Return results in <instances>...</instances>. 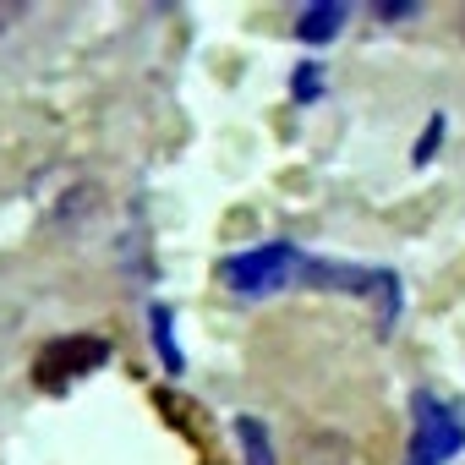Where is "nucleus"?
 <instances>
[{
	"instance_id": "1",
	"label": "nucleus",
	"mask_w": 465,
	"mask_h": 465,
	"mask_svg": "<svg viewBox=\"0 0 465 465\" xmlns=\"http://www.w3.org/2000/svg\"><path fill=\"white\" fill-rule=\"evenodd\" d=\"M104 356H110V345H104L99 334H66V340H50V345L39 351V361H34V383H39L45 394H66L83 372L104 367Z\"/></svg>"
},
{
	"instance_id": "2",
	"label": "nucleus",
	"mask_w": 465,
	"mask_h": 465,
	"mask_svg": "<svg viewBox=\"0 0 465 465\" xmlns=\"http://www.w3.org/2000/svg\"><path fill=\"white\" fill-rule=\"evenodd\" d=\"M465 438V421L449 411V405H432V400H416V454L411 465H438L460 449Z\"/></svg>"
},
{
	"instance_id": "3",
	"label": "nucleus",
	"mask_w": 465,
	"mask_h": 465,
	"mask_svg": "<svg viewBox=\"0 0 465 465\" xmlns=\"http://www.w3.org/2000/svg\"><path fill=\"white\" fill-rule=\"evenodd\" d=\"M285 263H291V247H269V252H252V258H230L219 274H224V285H236V291H263V285H274L280 274H285Z\"/></svg>"
},
{
	"instance_id": "4",
	"label": "nucleus",
	"mask_w": 465,
	"mask_h": 465,
	"mask_svg": "<svg viewBox=\"0 0 465 465\" xmlns=\"http://www.w3.org/2000/svg\"><path fill=\"white\" fill-rule=\"evenodd\" d=\"M340 23H345V6H318V12H302L296 34H302L307 45H318V39H329V34H334Z\"/></svg>"
},
{
	"instance_id": "5",
	"label": "nucleus",
	"mask_w": 465,
	"mask_h": 465,
	"mask_svg": "<svg viewBox=\"0 0 465 465\" xmlns=\"http://www.w3.org/2000/svg\"><path fill=\"white\" fill-rule=\"evenodd\" d=\"M296 94L312 99V94H318V72H296Z\"/></svg>"
}]
</instances>
